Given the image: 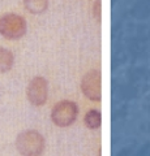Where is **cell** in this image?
Masks as SVG:
<instances>
[{"instance_id": "5b68a950", "label": "cell", "mask_w": 150, "mask_h": 156, "mask_svg": "<svg viewBox=\"0 0 150 156\" xmlns=\"http://www.w3.org/2000/svg\"><path fill=\"white\" fill-rule=\"evenodd\" d=\"M26 95L29 101L35 105L41 107L47 101L48 96V83L43 77H35L30 81V83L27 86Z\"/></svg>"}, {"instance_id": "8992f818", "label": "cell", "mask_w": 150, "mask_h": 156, "mask_svg": "<svg viewBox=\"0 0 150 156\" xmlns=\"http://www.w3.org/2000/svg\"><path fill=\"white\" fill-rule=\"evenodd\" d=\"M24 7L33 14H41L48 8V0H24Z\"/></svg>"}, {"instance_id": "9c48e42d", "label": "cell", "mask_w": 150, "mask_h": 156, "mask_svg": "<svg viewBox=\"0 0 150 156\" xmlns=\"http://www.w3.org/2000/svg\"><path fill=\"white\" fill-rule=\"evenodd\" d=\"M102 2L101 0H95L94 2V5H93V14H94V17L95 20L98 22H101V18H102V16H101V11H102Z\"/></svg>"}, {"instance_id": "52a82bcc", "label": "cell", "mask_w": 150, "mask_h": 156, "mask_svg": "<svg viewBox=\"0 0 150 156\" xmlns=\"http://www.w3.org/2000/svg\"><path fill=\"white\" fill-rule=\"evenodd\" d=\"M84 121H85L86 128L98 129V128H101V125H102V115H101V112L97 111V109H90V111L86 112Z\"/></svg>"}, {"instance_id": "6da1fadb", "label": "cell", "mask_w": 150, "mask_h": 156, "mask_svg": "<svg viewBox=\"0 0 150 156\" xmlns=\"http://www.w3.org/2000/svg\"><path fill=\"white\" fill-rule=\"evenodd\" d=\"M17 151L22 156H41L45 150V138L35 130H26L16 139Z\"/></svg>"}, {"instance_id": "7a4b0ae2", "label": "cell", "mask_w": 150, "mask_h": 156, "mask_svg": "<svg viewBox=\"0 0 150 156\" xmlns=\"http://www.w3.org/2000/svg\"><path fill=\"white\" fill-rule=\"evenodd\" d=\"M26 21L20 14L5 13L0 17V34L9 41H16L25 35Z\"/></svg>"}, {"instance_id": "277c9868", "label": "cell", "mask_w": 150, "mask_h": 156, "mask_svg": "<svg viewBox=\"0 0 150 156\" xmlns=\"http://www.w3.org/2000/svg\"><path fill=\"white\" fill-rule=\"evenodd\" d=\"M81 90L89 100L101 101L102 99V74L98 69H91L81 81Z\"/></svg>"}, {"instance_id": "ba28073f", "label": "cell", "mask_w": 150, "mask_h": 156, "mask_svg": "<svg viewBox=\"0 0 150 156\" xmlns=\"http://www.w3.org/2000/svg\"><path fill=\"white\" fill-rule=\"evenodd\" d=\"M13 62H14L13 53L9 50H5V48H0V73L9 72L11 68L13 66Z\"/></svg>"}, {"instance_id": "3957f363", "label": "cell", "mask_w": 150, "mask_h": 156, "mask_svg": "<svg viewBox=\"0 0 150 156\" xmlns=\"http://www.w3.org/2000/svg\"><path fill=\"white\" fill-rule=\"evenodd\" d=\"M77 113H79V108L75 101L63 100L55 104V107L52 108L51 120L59 128H67L76 121Z\"/></svg>"}]
</instances>
